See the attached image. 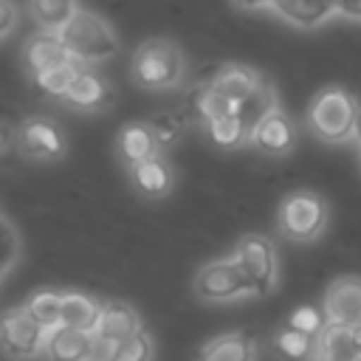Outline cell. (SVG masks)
<instances>
[{"mask_svg": "<svg viewBox=\"0 0 361 361\" xmlns=\"http://www.w3.org/2000/svg\"><path fill=\"white\" fill-rule=\"evenodd\" d=\"M59 37H62L71 59L79 62L82 68L107 62L110 56L118 54V37H116L113 25L90 8H76V14L59 31Z\"/></svg>", "mask_w": 361, "mask_h": 361, "instance_id": "obj_1", "label": "cell"}, {"mask_svg": "<svg viewBox=\"0 0 361 361\" xmlns=\"http://www.w3.org/2000/svg\"><path fill=\"white\" fill-rule=\"evenodd\" d=\"M361 107L344 87H322L307 104V127L319 141L344 144L355 138Z\"/></svg>", "mask_w": 361, "mask_h": 361, "instance_id": "obj_2", "label": "cell"}, {"mask_svg": "<svg viewBox=\"0 0 361 361\" xmlns=\"http://www.w3.org/2000/svg\"><path fill=\"white\" fill-rule=\"evenodd\" d=\"M186 59L178 42L166 37L144 39L133 56V79L144 90H169L180 85Z\"/></svg>", "mask_w": 361, "mask_h": 361, "instance_id": "obj_3", "label": "cell"}, {"mask_svg": "<svg viewBox=\"0 0 361 361\" xmlns=\"http://www.w3.org/2000/svg\"><path fill=\"white\" fill-rule=\"evenodd\" d=\"M330 209L327 200L310 189L288 192L276 212V228L290 243H313L327 228Z\"/></svg>", "mask_w": 361, "mask_h": 361, "instance_id": "obj_4", "label": "cell"}, {"mask_svg": "<svg viewBox=\"0 0 361 361\" xmlns=\"http://www.w3.org/2000/svg\"><path fill=\"white\" fill-rule=\"evenodd\" d=\"M192 290L206 305H226V302H237L243 296H254L251 282L245 279V274L234 257H220V259L200 265L192 279Z\"/></svg>", "mask_w": 361, "mask_h": 361, "instance_id": "obj_5", "label": "cell"}, {"mask_svg": "<svg viewBox=\"0 0 361 361\" xmlns=\"http://www.w3.org/2000/svg\"><path fill=\"white\" fill-rule=\"evenodd\" d=\"M45 344H48V330L25 310V305L20 307H8L0 316V350L14 358V361H31L45 355Z\"/></svg>", "mask_w": 361, "mask_h": 361, "instance_id": "obj_6", "label": "cell"}, {"mask_svg": "<svg viewBox=\"0 0 361 361\" xmlns=\"http://www.w3.org/2000/svg\"><path fill=\"white\" fill-rule=\"evenodd\" d=\"M231 257L251 282L254 296H268L276 285V248L265 234H245L237 240Z\"/></svg>", "mask_w": 361, "mask_h": 361, "instance_id": "obj_7", "label": "cell"}, {"mask_svg": "<svg viewBox=\"0 0 361 361\" xmlns=\"http://www.w3.org/2000/svg\"><path fill=\"white\" fill-rule=\"evenodd\" d=\"M68 149L62 130L45 118V116H31L25 121H20V144L17 152L31 158V161H56L62 158Z\"/></svg>", "mask_w": 361, "mask_h": 361, "instance_id": "obj_8", "label": "cell"}, {"mask_svg": "<svg viewBox=\"0 0 361 361\" xmlns=\"http://www.w3.org/2000/svg\"><path fill=\"white\" fill-rule=\"evenodd\" d=\"M322 310L330 327H361V276H338L330 282Z\"/></svg>", "mask_w": 361, "mask_h": 361, "instance_id": "obj_9", "label": "cell"}, {"mask_svg": "<svg viewBox=\"0 0 361 361\" xmlns=\"http://www.w3.org/2000/svg\"><path fill=\"white\" fill-rule=\"evenodd\" d=\"M296 141H299V133H296V124L290 121V116L282 110H274L265 121H259V127L251 133L248 144L257 147L268 158H285L288 152H293Z\"/></svg>", "mask_w": 361, "mask_h": 361, "instance_id": "obj_10", "label": "cell"}, {"mask_svg": "<svg viewBox=\"0 0 361 361\" xmlns=\"http://www.w3.org/2000/svg\"><path fill=\"white\" fill-rule=\"evenodd\" d=\"M262 73L248 68V65H240V62H226V65H217L209 79H203L212 90H217L220 96H226L231 104H240L245 102L259 85H262Z\"/></svg>", "mask_w": 361, "mask_h": 361, "instance_id": "obj_11", "label": "cell"}, {"mask_svg": "<svg viewBox=\"0 0 361 361\" xmlns=\"http://www.w3.org/2000/svg\"><path fill=\"white\" fill-rule=\"evenodd\" d=\"M62 102L71 110H79V113H99V110L113 104V87L99 71L82 68Z\"/></svg>", "mask_w": 361, "mask_h": 361, "instance_id": "obj_12", "label": "cell"}, {"mask_svg": "<svg viewBox=\"0 0 361 361\" xmlns=\"http://www.w3.org/2000/svg\"><path fill=\"white\" fill-rule=\"evenodd\" d=\"M138 330H144V324H141V316L133 305H127L121 299H104L102 302V319H99V327L93 333L99 341L118 347L124 338L135 336Z\"/></svg>", "mask_w": 361, "mask_h": 361, "instance_id": "obj_13", "label": "cell"}, {"mask_svg": "<svg viewBox=\"0 0 361 361\" xmlns=\"http://www.w3.org/2000/svg\"><path fill=\"white\" fill-rule=\"evenodd\" d=\"M23 62H25V68H28L31 76H39V73H45L51 68H59V65H68L73 59H71V54H68V48H65V42H62L59 34L37 31L23 45Z\"/></svg>", "mask_w": 361, "mask_h": 361, "instance_id": "obj_14", "label": "cell"}, {"mask_svg": "<svg viewBox=\"0 0 361 361\" xmlns=\"http://www.w3.org/2000/svg\"><path fill=\"white\" fill-rule=\"evenodd\" d=\"M158 149L161 147H158V141H155V135H152V130H149L147 121H130L116 135V155L121 158V164L127 169H133V166L155 158Z\"/></svg>", "mask_w": 361, "mask_h": 361, "instance_id": "obj_15", "label": "cell"}, {"mask_svg": "<svg viewBox=\"0 0 361 361\" xmlns=\"http://www.w3.org/2000/svg\"><path fill=\"white\" fill-rule=\"evenodd\" d=\"M127 172H130V183L135 186V192L141 197H149V200L166 197L175 186V172H172L169 161L161 155H155V158H149V161H144Z\"/></svg>", "mask_w": 361, "mask_h": 361, "instance_id": "obj_16", "label": "cell"}, {"mask_svg": "<svg viewBox=\"0 0 361 361\" xmlns=\"http://www.w3.org/2000/svg\"><path fill=\"white\" fill-rule=\"evenodd\" d=\"M254 358H257V341L245 330L220 333L197 350V361H254Z\"/></svg>", "mask_w": 361, "mask_h": 361, "instance_id": "obj_17", "label": "cell"}, {"mask_svg": "<svg viewBox=\"0 0 361 361\" xmlns=\"http://www.w3.org/2000/svg\"><path fill=\"white\" fill-rule=\"evenodd\" d=\"M259 8L274 11L285 23L296 28H319L336 14V3H313V0H282V3H259Z\"/></svg>", "mask_w": 361, "mask_h": 361, "instance_id": "obj_18", "label": "cell"}, {"mask_svg": "<svg viewBox=\"0 0 361 361\" xmlns=\"http://www.w3.org/2000/svg\"><path fill=\"white\" fill-rule=\"evenodd\" d=\"M45 361H93V333L56 327L48 333Z\"/></svg>", "mask_w": 361, "mask_h": 361, "instance_id": "obj_19", "label": "cell"}, {"mask_svg": "<svg viewBox=\"0 0 361 361\" xmlns=\"http://www.w3.org/2000/svg\"><path fill=\"white\" fill-rule=\"evenodd\" d=\"M102 319V302L82 293V290H65L62 293V324L82 333H96Z\"/></svg>", "mask_w": 361, "mask_h": 361, "instance_id": "obj_20", "label": "cell"}, {"mask_svg": "<svg viewBox=\"0 0 361 361\" xmlns=\"http://www.w3.org/2000/svg\"><path fill=\"white\" fill-rule=\"evenodd\" d=\"M186 107H189V113H192L203 127H209L212 121H217V118H223V116H231L237 104H231L226 96H220V93L212 90L206 82H200V85H195V87L189 90Z\"/></svg>", "mask_w": 361, "mask_h": 361, "instance_id": "obj_21", "label": "cell"}, {"mask_svg": "<svg viewBox=\"0 0 361 361\" xmlns=\"http://www.w3.org/2000/svg\"><path fill=\"white\" fill-rule=\"evenodd\" d=\"M274 110H279V107H276V90H274V85H271L268 79H262V85H259L245 102H240V104L234 107V113L240 116V121L245 124L248 133H254V130L259 127V121H265Z\"/></svg>", "mask_w": 361, "mask_h": 361, "instance_id": "obj_22", "label": "cell"}, {"mask_svg": "<svg viewBox=\"0 0 361 361\" xmlns=\"http://www.w3.org/2000/svg\"><path fill=\"white\" fill-rule=\"evenodd\" d=\"M76 8L79 6L65 3V0H37V3H28L31 20L39 25V31H48V34H59L71 23Z\"/></svg>", "mask_w": 361, "mask_h": 361, "instance_id": "obj_23", "label": "cell"}, {"mask_svg": "<svg viewBox=\"0 0 361 361\" xmlns=\"http://www.w3.org/2000/svg\"><path fill=\"white\" fill-rule=\"evenodd\" d=\"M25 310L51 333L62 327V290H34L25 299Z\"/></svg>", "mask_w": 361, "mask_h": 361, "instance_id": "obj_24", "label": "cell"}, {"mask_svg": "<svg viewBox=\"0 0 361 361\" xmlns=\"http://www.w3.org/2000/svg\"><path fill=\"white\" fill-rule=\"evenodd\" d=\"M79 71H82V65L68 62V65H59V68H51L45 73H39V76H31V79H34V87L42 96H48V99H65Z\"/></svg>", "mask_w": 361, "mask_h": 361, "instance_id": "obj_25", "label": "cell"}, {"mask_svg": "<svg viewBox=\"0 0 361 361\" xmlns=\"http://www.w3.org/2000/svg\"><path fill=\"white\" fill-rule=\"evenodd\" d=\"M206 133H209V138H212L217 147H223V149H237V147H243V144L251 141V133L245 130V124L240 121L237 113L212 121V124L206 127Z\"/></svg>", "mask_w": 361, "mask_h": 361, "instance_id": "obj_26", "label": "cell"}, {"mask_svg": "<svg viewBox=\"0 0 361 361\" xmlns=\"http://www.w3.org/2000/svg\"><path fill=\"white\" fill-rule=\"evenodd\" d=\"M274 350L288 361H310L316 353V338H307L290 327H282L274 336Z\"/></svg>", "mask_w": 361, "mask_h": 361, "instance_id": "obj_27", "label": "cell"}, {"mask_svg": "<svg viewBox=\"0 0 361 361\" xmlns=\"http://www.w3.org/2000/svg\"><path fill=\"white\" fill-rule=\"evenodd\" d=\"M285 327H290V330H296V333H302L307 338H319L327 330V316L316 305H299V307H293L288 313Z\"/></svg>", "mask_w": 361, "mask_h": 361, "instance_id": "obj_28", "label": "cell"}, {"mask_svg": "<svg viewBox=\"0 0 361 361\" xmlns=\"http://www.w3.org/2000/svg\"><path fill=\"white\" fill-rule=\"evenodd\" d=\"M23 257V237L17 226L0 212V276H6Z\"/></svg>", "mask_w": 361, "mask_h": 361, "instance_id": "obj_29", "label": "cell"}, {"mask_svg": "<svg viewBox=\"0 0 361 361\" xmlns=\"http://www.w3.org/2000/svg\"><path fill=\"white\" fill-rule=\"evenodd\" d=\"M147 124H149V130H152L158 147H172V144L180 138V133L186 130V118L178 116V113H158V116H152Z\"/></svg>", "mask_w": 361, "mask_h": 361, "instance_id": "obj_30", "label": "cell"}, {"mask_svg": "<svg viewBox=\"0 0 361 361\" xmlns=\"http://www.w3.org/2000/svg\"><path fill=\"white\" fill-rule=\"evenodd\" d=\"M152 338H149V333L147 330H138L135 336H130V338H124L118 347H116V353H113V358L110 361H152Z\"/></svg>", "mask_w": 361, "mask_h": 361, "instance_id": "obj_31", "label": "cell"}, {"mask_svg": "<svg viewBox=\"0 0 361 361\" xmlns=\"http://www.w3.org/2000/svg\"><path fill=\"white\" fill-rule=\"evenodd\" d=\"M20 144V121L11 116H0V161L8 158Z\"/></svg>", "mask_w": 361, "mask_h": 361, "instance_id": "obj_32", "label": "cell"}, {"mask_svg": "<svg viewBox=\"0 0 361 361\" xmlns=\"http://www.w3.org/2000/svg\"><path fill=\"white\" fill-rule=\"evenodd\" d=\"M14 23H17V6L0 0V39H6V37L11 34Z\"/></svg>", "mask_w": 361, "mask_h": 361, "instance_id": "obj_33", "label": "cell"}, {"mask_svg": "<svg viewBox=\"0 0 361 361\" xmlns=\"http://www.w3.org/2000/svg\"><path fill=\"white\" fill-rule=\"evenodd\" d=\"M336 14L350 17V20H361V3H336Z\"/></svg>", "mask_w": 361, "mask_h": 361, "instance_id": "obj_34", "label": "cell"}, {"mask_svg": "<svg viewBox=\"0 0 361 361\" xmlns=\"http://www.w3.org/2000/svg\"><path fill=\"white\" fill-rule=\"evenodd\" d=\"M350 341H353V350H355V355L361 358V327L350 330Z\"/></svg>", "mask_w": 361, "mask_h": 361, "instance_id": "obj_35", "label": "cell"}, {"mask_svg": "<svg viewBox=\"0 0 361 361\" xmlns=\"http://www.w3.org/2000/svg\"><path fill=\"white\" fill-rule=\"evenodd\" d=\"M355 147H358V155H361V116H358V127H355Z\"/></svg>", "mask_w": 361, "mask_h": 361, "instance_id": "obj_36", "label": "cell"}, {"mask_svg": "<svg viewBox=\"0 0 361 361\" xmlns=\"http://www.w3.org/2000/svg\"><path fill=\"white\" fill-rule=\"evenodd\" d=\"M355 361H361V358H355Z\"/></svg>", "mask_w": 361, "mask_h": 361, "instance_id": "obj_37", "label": "cell"}]
</instances>
